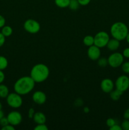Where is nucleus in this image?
<instances>
[{"mask_svg":"<svg viewBox=\"0 0 129 130\" xmlns=\"http://www.w3.org/2000/svg\"><path fill=\"white\" fill-rule=\"evenodd\" d=\"M35 81L30 76H23L18 79L13 86L15 92L20 95H25L31 92L35 87Z\"/></svg>","mask_w":129,"mask_h":130,"instance_id":"nucleus-1","label":"nucleus"},{"mask_svg":"<svg viewBox=\"0 0 129 130\" xmlns=\"http://www.w3.org/2000/svg\"><path fill=\"white\" fill-rule=\"evenodd\" d=\"M49 76V67L44 63H37L30 71V77L35 83H42Z\"/></svg>","mask_w":129,"mask_h":130,"instance_id":"nucleus-2","label":"nucleus"},{"mask_svg":"<svg viewBox=\"0 0 129 130\" xmlns=\"http://www.w3.org/2000/svg\"><path fill=\"white\" fill-rule=\"evenodd\" d=\"M128 26L122 22H116L113 24L110 28V33L113 38L120 41H123L128 33Z\"/></svg>","mask_w":129,"mask_h":130,"instance_id":"nucleus-3","label":"nucleus"},{"mask_svg":"<svg viewBox=\"0 0 129 130\" xmlns=\"http://www.w3.org/2000/svg\"><path fill=\"white\" fill-rule=\"evenodd\" d=\"M6 99V102L8 106L13 109H18L22 105L23 100L22 95L17 93H9Z\"/></svg>","mask_w":129,"mask_h":130,"instance_id":"nucleus-4","label":"nucleus"},{"mask_svg":"<svg viewBox=\"0 0 129 130\" xmlns=\"http://www.w3.org/2000/svg\"><path fill=\"white\" fill-rule=\"evenodd\" d=\"M124 62V57L122 53L115 52L110 55L108 58V65L113 68H117L120 67Z\"/></svg>","mask_w":129,"mask_h":130,"instance_id":"nucleus-5","label":"nucleus"},{"mask_svg":"<svg viewBox=\"0 0 129 130\" xmlns=\"http://www.w3.org/2000/svg\"><path fill=\"white\" fill-rule=\"evenodd\" d=\"M94 38V45L97 46L100 48L106 46L110 39L109 34L105 31L99 32L95 35Z\"/></svg>","mask_w":129,"mask_h":130,"instance_id":"nucleus-6","label":"nucleus"},{"mask_svg":"<svg viewBox=\"0 0 129 130\" xmlns=\"http://www.w3.org/2000/svg\"><path fill=\"white\" fill-rule=\"evenodd\" d=\"M24 28L30 34H36L40 30V25L37 20L29 19L24 22Z\"/></svg>","mask_w":129,"mask_h":130,"instance_id":"nucleus-7","label":"nucleus"},{"mask_svg":"<svg viewBox=\"0 0 129 130\" xmlns=\"http://www.w3.org/2000/svg\"><path fill=\"white\" fill-rule=\"evenodd\" d=\"M115 86L116 89L122 91H127L129 88V77L126 75H121L116 79Z\"/></svg>","mask_w":129,"mask_h":130,"instance_id":"nucleus-8","label":"nucleus"},{"mask_svg":"<svg viewBox=\"0 0 129 130\" xmlns=\"http://www.w3.org/2000/svg\"><path fill=\"white\" fill-rule=\"evenodd\" d=\"M6 118L8 121L9 124H11L14 126L19 125L22 121V116L21 113L16 111V110L10 112L8 114Z\"/></svg>","mask_w":129,"mask_h":130,"instance_id":"nucleus-9","label":"nucleus"},{"mask_svg":"<svg viewBox=\"0 0 129 130\" xmlns=\"http://www.w3.org/2000/svg\"><path fill=\"white\" fill-rule=\"evenodd\" d=\"M101 50L96 45H92L89 47L87 50V56L91 60H97L101 57Z\"/></svg>","mask_w":129,"mask_h":130,"instance_id":"nucleus-10","label":"nucleus"},{"mask_svg":"<svg viewBox=\"0 0 129 130\" xmlns=\"http://www.w3.org/2000/svg\"><path fill=\"white\" fill-rule=\"evenodd\" d=\"M101 89L103 92L106 93H110L112 90H114L115 83L110 78H105L101 82Z\"/></svg>","mask_w":129,"mask_h":130,"instance_id":"nucleus-11","label":"nucleus"},{"mask_svg":"<svg viewBox=\"0 0 129 130\" xmlns=\"http://www.w3.org/2000/svg\"><path fill=\"white\" fill-rule=\"evenodd\" d=\"M33 102L38 105L45 104L47 100L46 95L42 91H36L33 93L32 96Z\"/></svg>","mask_w":129,"mask_h":130,"instance_id":"nucleus-12","label":"nucleus"},{"mask_svg":"<svg viewBox=\"0 0 129 130\" xmlns=\"http://www.w3.org/2000/svg\"><path fill=\"white\" fill-rule=\"evenodd\" d=\"M32 119L37 124H44L46 122V117L45 114L41 112H35Z\"/></svg>","mask_w":129,"mask_h":130,"instance_id":"nucleus-13","label":"nucleus"},{"mask_svg":"<svg viewBox=\"0 0 129 130\" xmlns=\"http://www.w3.org/2000/svg\"><path fill=\"white\" fill-rule=\"evenodd\" d=\"M120 46V41L117 40L115 38H113V39H110L107 45H106V47H107L109 50L115 52V51H116L118 49Z\"/></svg>","mask_w":129,"mask_h":130,"instance_id":"nucleus-14","label":"nucleus"},{"mask_svg":"<svg viewBox=\"0 0 129 130\" xmlns=\"http://www.w3.org/2000/svg\"><path fill=\"white\" fill-rule=\"evenodd\" d=\"M110 98L111 99V100H113V101H118L120 99L121 95H122L123 92L120 91V90H117V89H116V90H112L110 93Z\"/></svg>","mask_w":129,"mask_h":130,"instance_id":"nucleus-15","label":"nucleus"},{"mask_svg":"<svg viewBox=\"0 0 129 130\" xmlns=\"http://www.w3.org/2000/svg\"><path fill=\"white\" fill-rule=\"evenodd\" d=\"M9 89L6 85H3V83L0 84V98L5 99L9 95Z\"/></svg>","mask_w":129,"mask_h":130,"instance_id":"nucleus-16","label":"nucleus"},{"mask_svg":"<svg viewBox=\"0 0 129 130\" xmlns=\"http://www.w3.org/2000/svg\"><path fill=\"white\" fill-rule=\"evenodd\" d=\"M83 43L84 45L89 47L94 44V38L93 36L90 35H87L85 36L83 39Z\"/></svg>","mask_w":129,"mask_h":130,"instance_id":"nucleus-17","label":"nucleus"},{"mask_svg":"<svg viewBox=\"0 0 129 130\" xmlns=\"http://www.w3.org/2000/svg\"><path fill=\"white\" fill-rule=\"evenodd\" d=\"M1 33L5 36V37H10L13 34V29L9 25H4L1 28Z\"/></svg>","mask_w":129,"mask_h":130,"instance_id":"nucleus-18","label":"nucleus"},{"mask_svg":"<svg viewBox=\"0 0 129 130\" xmlns=\"http://www.w3.org/2000/svg\"><path fill=\"white\" fill-rule=\"evenodd\" d=\"M70 0H54V3L58 7L60 8H64L68 7Z\"/></svg>","mask_w":129,"mask_h":130,"instance_id":"nucleus-19","label":"nucleus"},{"mask_svg":"<svg viewBox=\"0 0 129 130\" xmlns=\"http://www.w3.org/2000/svg\"><path fill=\"white\" fill-rule=\"evenodd\" d=\"M8 66V61L5 57L0 55V70L4 71Z\"/></svg>","mask_w":129,"mask_h":130,"instance_id":"nucleus-20","label":"nucleus"},{"mask_svg":"<svg viewBox=\"0 0 129 130\" xmlns=\"http://www.w3.org/2000/svg\"><path fill=\"white\" fill-rule=\"evenodd\" d=\"M80 4L78 3V0H70V1L69 5H68V8H69L70 10H78V8H79Z\"/></svg>","mask_w":129,"mask_h":130,"instance_id":"nucleus-21","label":"nucleus"},{"mask_svg":"<svg viewBox=\"0 0 129 130\" xmlns=\"http://www.w3.org/2000/svg\"><path fill=\"white\" fill-rule=\"evenodd\" d=\"M97 63H98L99 66L101 67H104L108 65V58H101L100 57L98 60H97Z\"/></svg>","mask_w":129,"mask_h":130,"instance_id":"nucleus-22","label":"nucleus"},{"mask_svg":"<svg viewBox=\"0 0 129 130\" xmlns=\"http://www.w3.org/2000/svg\"><path fill=\"white\" fill-rule=\"evenodd\" d=\"M121 69L122 71L125 74H129V61L123 62L121 65Z\"/></svg>","mask_w":129,"mask_h":130,"instance_id":"nucleus-23","label":"nucleus"},{"mask_svg":"<svg viewBox=\"0 0 129 130\" xmlns=\"http://www.w3.org/2000/svg\"><path fill=\"white\" fill-rule=\"evenodd\" d=\"M121 126L122 128V129L129 130V119H125L121 123Z\"/></svg>","mask_w":129,"mask_h":130,"instance_id":"nucleus-24","label":"nucleus"},{"mask_svg":"<svg viewBox=\"0 0 129 130\" xmlns=\"http://www.w3.org/2000/svg\"><path fill=\"white\" fill-rule=\"evenodd\" d=\"M116 123V121H115V119L113 118H108V119L106 120V125L109 127V128H111V126H113V125H115Z\"/></svg>","mask_w":129,"mask_h":130,"instance_id":"nucleus-25","label":"nucleus"},{"mask_svg":"<svg viewBox=\"0 0 129 130\" xmlns=\"http://www.w3.org/2000/svg\"><path fill=\"white\" fill-rule=\"evenodd\" d=\"M34 129L35 130H48V128L44 123V124H37V126Z\"/></svg>","mask_w":129,"mask_h":130,"instance_id":"nucleus-26","label":"nucleus"},{"mask_svg":"<svg viewBox=\"0 0 129 130\" xmlns=\"http://www.w3.org/2000/svg\"><path fill=\"white\" fill-rule=\"evenodd\" d=\"M9 123H8V119L7 118H5V116L3 117V118H1V119H0V125L1 126H5L7 125V124H8Z\"/></svg>","mask_w":129,"mask_h":130,"instance_id":"nucleus-27","label":"nucleus"},{"mask_svg":"<svg viewBox=\"0 0 129 130\" xmlns=\"http://www.w3.org/2000/svg\"><path fill=\"white\" fill-rule=\"evenodd\" d=\"M6 41V37L0 32V47L3 46L4 45Z\"/></svg>","mask_w":129,"mask_h":130,"instance_id":"nucleus-28","label":"nucleus"},{"mask_svg":"<svg viewBox=\"0 0 129 130\" xmlns=\"http://www.w3.org/2000/svg\"><path fill=\"white\" fill-rule=\"evenodd\" d=\"M1 129L2 130H15V128L14 126L11 125V124H8L7 125L5 126H3L1 128Z\"/></svg>","mask_w":129,"mask_h":130,"instance_id":"nucleus-29","label":"nucleus"},{"mask_svg":"<svg viewBox=\"0 0 129 130\" xmlns=\"http://www.w3.org/2000/svg\"><path fill=\"white\" fill-rule=\"evenodd\" d=\"M122 55H123V56L124 57V58H129V47L125 48V49L123 50Z\"/></svg>","mask_w":129,"mask_h":130,"instance_id":"nucleus-30","label":"nucleus"},{"mask_svg":"<svg viewBox=\"0 0 129 130\" xmlns=\"http://www.w3.org/2000/svg\"><path fill=\"white\" fill-rule=\"evenodd\" d=\"M91 0H78V3H79L80 5L81 6H86L88 5L90 3Z\"/></svg>","mask_w":129,"mask_h":130,"instance_id":"nucleus-31","label":"nucleus"},{"mask_svg":"<svg viewBox=\"0 0 129 130\" xmlns=\"http://www.w3.org/2000/svg\"><path fill=\"white\" fill-rule=\"evenodd\" d=\"M34 114H35L34 109H33V108H30V109H29V111H28V117H29L30 119H32L33 117H34Z\"/></svg>","mask_w":129,"mask_h":130,"instance_id":"nucleus-32","label":"nucleus"},{"mask_svg":"<svg viewBox=\"0 0 129 130\" xmlns=\"http://www.w3.org/2000/svg\"><path fill=\"white\" fill-rule=\"evenodd\" d=\"M6 24V20L3 15H0V28H2Z\"/></svg>","mask_w":129,"mask_h":130,"instance_id":"nucleus-33","label":"nucleus"},{"mask_svg":"<svg viewBox=\"0 0 129 130\" xmlns=\"http://www.w3.org/2000/svg\"><path fill=\"white\" fill-rule=\"evenodd\" d=\"M110 130H122V128H121V126L118 125L117 124H115V125H113V126H111V128H110Z\"/></svg>","mask_w":129,"mask_h":130,"instance_id":"nucleus-34","label":"nucleus"},{"mask_svg":"<svg viewBox=\"0 0 129 130\" xmlns=\"http://www.w3.org/2000/svg\"><path fill=\"white\" fill-rule=\"evenodd\" d=\"M5 75L4 74L3 71H1L0 70V84L3 83V81H5Z\"/></svg>","mask_w":129,"mask_h":130,"instance_id":"nucleus-35","label":"nucleus"},{"mask_svg":"<svg viewBox=\"0 0 129 130\" xmlns=\"http://www.w3.org/2000/svg\"><path fill=\"white\" fill-rule=\"evenodd\" d=\"M123 118L125 119H129V108L126 109L123 113Z\"/></svg>","mask_w":129,"mask_h":130,"instance_id":"nucleus-36","label":"nucleus"},{"mask_svg":"<svg viewBox=\"0 0 129 130\" xmlns=\"http://www.w3.org/2000/svg\"><path fill=\"white\" fill-rule=\"evenodd\" d=\"M90 110L89 109L88 107H85L84 108H83V112H84L85 113H88L89 112Z\"/></svg>","mask_w":129,"mask_h":130,"instance_id":"nucleus-37","label":"nucleus"},{"mask_svg":"<svg viewBox=\"0 0 129 130\" xmlns=\"http://www.w3.org/2000/svg\"><path fill=\"white\" fill-rule=\"evenodd\" d=\"M5 116V114H4L3 111L2 110V109H1L0 110V119H1V118H3V117Z\"/></svg>","mask_w":129,"mask_h":130,"instance_id":"nucleus-38","label":"nucleus"},{"mask_svg":"<svg viewBox=\"0 0 129 130\" xmlns=\"http://www.w3.org/2000/svg\"><path fill=\"white\" fill-rule=\"evenodd\" d=\"M126 39V42H127V43L129 44V32H128V33L127 36H126V39Z\"/></svg>","mask_w":129,"mask_h":130,"instance_id":"nucleus-39","label":"nucleus"},{"mask_svg":"<svg viewBox=\"0 0 129 130\" xmlns=\"http://www.w3.org/2000/svg\"><path fill=\"white\" fill-rule=\"evenodd\" d=\"M2 104H1V102H0V110H1V109H2Z\"/></svg>","mask_w":129,"mask_h":130,"instance_id":"nucleus-40","label":"nucleus"},{"mask_svg":"<svg viewBox=\"0 0 129 130\" xmlns=\"http://www.w3.org/2000/svg\"><path fill=\"white\" fill-rule=\"evenodd\" d=\"M128 27H129V23H128Z\"/></svg>","mask_w":129,"mask_h":130,"instance_id":"nucleus-41","label":"nucleus"}]
</instances>
